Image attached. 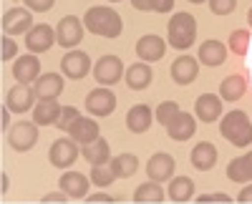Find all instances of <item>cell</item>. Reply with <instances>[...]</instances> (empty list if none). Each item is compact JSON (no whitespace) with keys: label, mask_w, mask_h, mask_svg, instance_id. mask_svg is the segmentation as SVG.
<instances>
[{"label":"cell","mask_w":252,"mask_h":204,"mask_svg":"<svg viewBox=\"0 0 252 204\" xmlns=\"http://www.w3.org/2000/svg\"><path fill=\"white\" fill-rule=\"evenodd\" d=\"M83 26H86V30H91L94 35L114 40L124 30V20L109 5H94V8L86 10V15H83Z\"/></svg>","instance_id":"1"},{"label":"cell","mask_w":252,"mask_h":204,"mask_svg":"<svg viewBox=\"0 0 252 204\" xmlns=\"http://www.w3.org/2000/svg\"><path fill=\"white\" fill-rule=\"evenodd\" d=\"M220 134L229 141V144L245 149V146L252 144V121L247 118L245 111H229L220 121Z\"/></svg>","instance_id":"2"},{"label":"cell","mask_w":252,"mask_h":204,"mask_svg":"<svg viewBox=\"0 0 252 204\" xmlns=\"http://www.w3.org/2000/svg\"><path fill=\"white\" fill-rule=\"evenodd\" d=\"M166 33H169L172 48H177V51L192 48L194 38H197V18L189 13H174L169 26H166Z\"/></svg>","instance_id":"3"},{"label":"cell","mask_w":252,"mask_h":204,"mask_svg":"<svg viewBox=\"0 0 252 204\" xmlns=\"http://www.w3.org/2000/svg\"><path fill=\"white\" fill-rule=\"evenodd\" d=\"M8 144L15 151H31L38 144V124L35 121H15L8 131Z\"/></svg>","instance_id":"4"},{"label":"cell","mask_w":252,"mask_h":204,"mask_svg":"<svg viewBox=\"0 0 252 204\" xmlns=\"http://www.w3.org/2000/svg\"><path fill=\"white\" fill-rule=\"evenodd\" d=\"M126 68H124V60L119 56H101L96 63H94V78L98 81L101 86H114L124 78Z\"/></svg>","instance_id":"5"},{"label":"cell","mask_w":252,"mask_h":204,"mask_svg":"<svg viewBox=\"0 0 252 204\" xmlns=\"http://www.w3.org/2000/svg\"><path fill=\"white\" fill-rule=\"evenodd\" d=\"M81 149H78V141L73 139H56L51 149H48V161L58 169H68L73 161L78 159Z\"/></svg>","instance_id":"6"},{"label":"cell","mask_w":252,"mask_h":204,"mask_svg":"<svg viewBox=\"0 0 252 204\" xmlns=\"http://www.w3.org/2000/svg\"><path fill=\"white\" fill-rule=\"evenodd\" d=\"M56 38H58V46H63L66 51H73L81 40H83V23L76 15H66L58 20V28H56Z\"/></svg>","instance_id":"7"},{"label":"cell","mask_w":252,"mask_h":204,"mask_svg":"<svg viewBox=\"0 0 252 204\" xmlns=\"http://www.w3.org/2000/svg\"><path fill=\"white\" fill-rule=\"evenodd\" d=\"M61 71H63V76L71 78V81L86 78L89 71H91V58H89V53H83V51H68L66 56L61 58Z\"/></svg>","instance_id":"8"},{"label":"cell","mask_w":252,"mask_h":204,"mask_svg":"<svg viewBox=\"0 0 252 204\" xmlns=\"http://www.w3.org/2000/svg\"><path fill=\"white\" fill-rule=\"evenodd\" d=\"M116 104H119V98L106 86H98L86 96V109L94 116H111L116 111Z\"/></svg>","instance_id":"9"},{"label":"cell","mask_w":252,"mask_h":204,"mask_svg":"<svg viewBox=\"0 0 252 204\" xmlns=\"http://www.w3.org/2000/svg\"><path fill=\"white\" fill-rule=\"evenodd\" d=\"M53 43H58L56 30L46 23H38L26 33V46H28L31 53H46V51H51Z\"/></svg>","instance_id":"10"},{"label":"cell","mask_w":252,"mask_h":204,"mask_svg":"<svg viewBox=\"0 0 252 204\" xmlns=\"http://www.w3.org/2000/svg\"><path fill=\"white\" fill-rule=\"evenodd\" d=\"M31 28H33V10H28V8H10L3 15L5 35H23Z\"/></svg>","instance_id":"11"},{"label":"cell","mask_w":252,"mask_h":204,"mask_svg":"<svg viewBox=\"0 0 252 204\" xmlns=\"http://www.w3.org/2000/svg\"><path fill=\"white\" fill-rule=\"evenodd\" d=\"M174 169H177V161L166 151H159L146 161V174H149L152 181H169L174 176Z\"/></svg>","instance_id":"12"},{"label":"cell","mask_w":252,"mask_h":204,"mask_svg":"<svg viewBox=\"0 0 252 204\" xmlns=\"http://www.w3.org/2000/svg\"><path fill=\"white\" fill-rule=\"evenodd\" d=\"M35 88L26 86V84H15L8 96H5V106L13 111V114H26L31 106H35Z\"/></svg>","instance_id":"13"},{"label":"cell","mask_w":252,"mask_h":204,"mask_svg":"<svg viewBox=\"0 0 252 204\" xmlns=\"http://www.w3.org/2000/svg\"><path fill=\"white\" fill-rule=\"evenodd\" d=\"M172 81L179 86H189L194 84V78L199 73V58H192V56H179L174 63H172Z\"/></svg>","instance_id":"14"},{"label":"cell","mask_w":252,"mask_h":204,"mask_svg":"<svg viewBox=\"0 0 252 204\" xmlns=\"http://www.w3.org/2000/svg\"><path fill=\"white\" fill-rule=\"evenodd\" d=\"M13 76H15L18 84H26V86H31V81H38V76H40L38 53H28V56L15 58V63H13Z\"/></svg>","instance_id":"15"},{"label":"cell","mask_w":252,"mask_h":204,"mask_svg":"<svg viewBox=\"0 0 252 204\" xmlns=\"http://www.w3.org/2000/svg\"><path fill=\"white\" fill-rule=\"evenodd\" d=\"M194 114H197L199 121H204V124L220 121V118H222V96L202 93V96L194 101Z\"/></svg>","instance_id":"16"},{"label":"cell","mask_w":252,"mask_h":204,"mask_svg":"<svg viewBox=\"0 0 252 204\" xmlns=\"http://www.w3.org/2000/svg\"><path fill=\"white\" fill-rule=\"evenodd\" d=\"M194 131H197V118L187 111H179L169 124H166V134L174 141H189L194 136Z\"/></svg>","instance_id":"17"},{"label":"cell","mask_w":252,"mask_h":204,"mask_svg":"<svg viewBox=\"0 0 252 204\" xmlns=\"http://www.w3.org/2000/svg\"><path fill=\"white\" fill-rule=\"evenodd\" d=\"M166 53V43L159 35H141L136 40V56L144 60V63H154V60H161Z\"/></svg>","instance_id":"18"},{"label":"cell","mask_w":252,"mask_h":204,"mask_svg":"<svg viewBox=\"0 0 252 204\" xmlns=\"http://www.w3.org/2000/svg\"><path fill=\"white\" fill-rule=\"evenodd\" d=\"M89 176L86 174H81V172H66V174H61L58 179V187L66 192L71 199H83L89 194Z\"/></svg>","instance_id":"19"},{"label":"cell","mask_w":252,"mask_h":204,"mask_svg":"<svg viewBox=\"0 0 252 204\" xmlns=\"http://www.w3.org/2000/svg\"><path fill=\"white\" fill-rule=\"evenodd\" d=\"M61 111H63V106L56 98H38L35 106H33V121L38 126H51V124L56 126Z\"/></svg>","instance_id":"20"},{"label":"cell","mask_w":252,"mask_h":204,"mask_svg":"<svg viewBox=\"0 0 252 204\" xmlns=\"http://www.w3.org/2000/svg\"><path fill=\"white\" fill-rule=\"evenodd\" d=\"M197 58H199V63H204L209 68H217V66H222L227 60V48H224V43H220V40L209 38V40H204V43L199 46Z\"/></svg>","instance_id":"21"},{"label":"cell","mask_w":252,"mask_h":204,"mask_svg":"<svg viewBox=\"0 0 252 204\" xmlns=\"http://www.w3.org/2000/svg\"><path fill=\"white\" fill-rule=\"evenodd\" d=\"M126 129L131 134H144L152 129V109L146 104H136L126 114Z\"/></svg>","instance_id":"22"},{"label":"cell","mask_w":252,"mask_h":204,"mask_svg":"<svg viewBox=\"0 0 252 204\" xmlns=\"http://www.w3.org/2000/svg\"><path fill=\"white\" fill-rule=\"evenodd\" d=\"M124 78H126V86H129L131 91H144L154 81V73H152L149 63H131L129 68H126Z\"/></svg>","instance_id":"23"},{"label":"cell","mask_w":252,"mask_h":204,"mask_svg":"<svg viewBox=\"0 0 252 204\" xmlns=\"http://www.w3.org/2000/svg\"><path fill=\"white\" fill-rule=\"evenodd\" d=\"M33 88H35L38 98H58L63 93V76L61 73H40Z\"/></svg>","instance_id":"24"},{"label":"cell","mask_w":252,"mask_h":204,"mask_svg":"<svg viewBox=\"0 0 252 204\" xmlns=\"http://www.w3.org/2000/svg\"><path fill=\"white\" fill-rule=\"evenodd\" d=\"M68 134H71L73 141H78L81 146H86V144H91V141H96V139L101 136V134H98V121L78 116V121L68 129Z\"/></svg>","instance_id":"25"},{"label":"cell","mask_w":252,"mask_h":204,"mask_svg":"<svg viewBox=\"0 0 252 204\" xmlns=\"http://www.w3.org/2000/svg\"><path fill=\"white\" fill-rule=\"evenodd\" d=\"M81 156L89 161L91 167H98V164H109L111 161V151H109V141L106 139H96V141H91V144H86L81 149Z\"/></svg>","instance_id":"26"},{"label":"cell","mask_w":252,"mask_h":204,"mask_svg":"<svg viewBox=\"0 0 252 204\" xmlns=\"http://www.w3.org/2000/svg\"><path fill=\"white\" fill-rule=\"evenodd\" d=\"M217 164V149L209 144V141H199V144L192 149V167L199 172H209Z\"/></svg>","instance_id":"27"},{"label":"cell","mask_w":252,"mask_h":204,"mask_svg":"<svg viewBox=\"0 0 252 204\" xmlns=\"http://www.w3.org/2000/svg\"><path fill=\"white\" fill-rule=\"evenodd\" d=\"M247 91V81L240 73H229L222 84H220V96L222 101H240Z\"/></svg>","instance_id":"28"},{"label":"cell","mask_w":252,"mask_h":204,"mask_svg":"<svg viewBox=\"0 0 252 204\" xmlns=\"http://www.w3.org/2000/svg\"><path fill=\"white\" fill-rule=\"evenodd\" d=\"M109 164H111L116 179H129V176H134L136 169H139V159H136L134 154H119V156H114V159L109 161Z\"/></svg>","instance_id":"29"},{"label":"cell","mask_w":252,"mask_h":204,"mask_svg":"<svg viewBox=\"0 0 252 204\" xmlns=\"http://www.w3.org/2000/svg\"><path fill=\"white\" fill-rule=\"evenodd\" d=\"M194 194V181L189 176H177L169 181V199L172 202H189Z\"/></svg>","instance_id":"30"},{"label":"cell","mask_w":252,"mask_h":204,"mask_svg":"<svg viewBox=\"0 0 252 204\" xmlns=\"http://www.w3.org/2000/svg\"><path fill=\"white\" fill-rule=\"evenodd\" d=\"M164 199V189L159 187V181H146V184H141V187H136V192H134V202H141V204H159Z\"/></svg>","instance_id":"31"},{"label":"cell","mask_w":252,"mask_h":204,"mask_svg":"<svg viewBox=\"0 0 252 204\" xmlns=\"http://www.w3.org/2000/svg\"><path fill=\"white\" fill-rule=\"evenodd\" d=\"M227 176L229 181H237V184H245V181H252L250 179V172H247V161L245 156H237L227 164Z\"/></svg>","instance_id":"32"},{"label":"cell","mask_w":252,"mask_h":204,"mask_svg":"<svg viewBox=\"0 0 252 204\" xmlns=\"http://www.w3.org/2000/svg\"><path fill=\"white\" fill-rule=\"evenodd\" d=\"M229 48H232L235 56H247V51H250V30H245V28L232 30V35H229Z\"/></svg>","instance_id":"33"},{"label":"cell","mask_w":252,"mask_h":204,"mask_svg":"<svg viewBox=\"0 0 252 204\" xmlns=\"http://www.w3.org/2000/svg\"><path fill=\"white\" fill-rule=\"evenodd\" d=\"M179 111H182V109H179L177 101H161V104L157 106V111H154V118L159 121L161 126H166V124H169V121H172Z\"/></svg>","instance_id":"34"},{"label":"cell","mask_w":252,"mask_h":204,"mask_svg":"<svg viewBox=\"0 0 252 204\" xmlns=\"http://www.w3.org/2000/svg\"><path fill=\"white\" fill-rule=\"evenodd\" d=\"M114 179H116V174H114L111 164H98L91 169V184H96V187H109Z\"/></svg>","instance_id":"35"},{"label":"cell","mask_w":252,"mask_h":204,"mask_svg":"<svg viewBox=\"0 0 252 204\" xmlns=\"http://www.w3.org/2000/svg\"><path fill=\"white\" fill-rule=\"evenodd\" d=\"M78 109L76 106H63V111H61V116H58V121H56V129H61V131H68L76 121H78Z\"/></svg>","instance_id":"36"},{"label":"cell","mask_w":252,"mask_h":204,"mask_svg":"<svg viewBox=\"0 0 252 204\" xmlns=\"http://www.w3.org/2000/svg\"><path fill=\"white\" fill-rule=\"evenodd\" d=\"M207 3H209V10L215 15H229L237 8V0H207Z\"/></svg>","instance_id":"37"},{"label":"cell","mask_w":252,"mask_h":204,"mask_svg":"<svg viewBox=\"0 0 252 204\" xmlns=\"http://www.w3.org/2000/svg\"><path fill=\"white\" fill-rule=\"evenodd\" d=\"M26 8L33 10V13H48L53 5H56V0H23Z\"/></svg>","instance_id":"38"},{"label":"cell","mask_w":252,"mask_h":204,"mask_svg":"<svg viewBox=\"0 0 252 204\" xmlns=\"http://www.w3.org/2000/svg\"><path fill=\"white\" fill-rule=\"evenodd\" d=\"M0 43H3V53H0V58H3V60H10V58L18 53V43L13 40V35H3V40H0Z\"/></svg>","instance_id":"39"},{"label":"cell","mask_w":252,"mask_h":204,"mask_svg":"<svg viewBox=\"0 0 252 204\" xmlns=\"http://www.w3.org/2000/svg\"><path fill=\"white\" fill-rule=\"evenodd\" d=\"M197 202H199V204H209V202H232V197H227V194H222V192H215V194H202Z\"/></svg>","instance_id":"40"},{"label":"cell","mask_w":252,"mask_h":204,"mask_svg":"<svg viewBox=\"0 0 252 204\" xmlns=\"http://www.w3.org/2000/svg\"><path fill=\"white\" fill-rule=\"evenodd\" d=\"M174 8V0H152V10L154 13H169Z\"/></svg>","instance_id":"41"},{"label":"cell","mask_w":252,"mask_h":204,"mask_svg":"<svg viewBox=\"0 0 252 204\" xmlns=\"http://www.w3.org/2000/svg\"><path fill=\"white\" fill-rule=\"evenodd\" d=\"M66 199H71V197L63 192V189H61V192H51V194L43 197V202H48V204H53V202H66Z\"/></svg>","instance_id":"42"},{"label":"cell","mask_w":252,"mask_h":204,"mask_svg":"<svg viewBox=\"0 0 252 204\" xmlns=\"http://www.w3.org/2000/svg\"><path fill=\"white\" fill-rule=\"evenodd\" d=\"M237 202H242V204H252V184H250V187H242V192L237 194Z\"/></svg>","instance_id":"43"},{"label":"cell","mask_w":252,"mask_h":204,"mask_svg":"<svg viewBox=\"0 0 252 204\" xmlns=\"http://www.w3.org/2000/svg\"><path fill=\"white\" fill-rule=\"evenodd\" d=\"M131 5L136 10H152V0H131Z\"/></svg>","instance_id":"44"},{"label":"cell","mask_w":252,"mask_h":204,"mask_svg":"<svg viewBox=\"0 0 252 204\" xmlns=\"http://www.w3.org/2000/svg\"><path fill=\"white\" fill-rule=\"evenodd\" d=\"M89 202H98V204H101V202H114V197H111V194L98 192V194H91V199H89Z\"/></svg>","instance_id":"45"},{"label":"cell","mask_w":252,"mask_h":204,"mask_svg":"<svg viewBox=\"0 0 252 204\" xmlns=\"http://www.w3.org/2000/svg\"><path fill=\"white\" fill-rule=\"evenodd\" d=\"M245 161H247V172H250V179H252V151L245 154Z\"/></svg>","instance_id":"46"},{"label":"cell","mask_w":252,"mask_h":204,"mask_svg":"<svg viewBox=\"0 0 252 204\" xmlns=\"http://www.w3.org/2000/svg\"><path fill=\"white\" fill-rule=\"evenodd\" d=\"M8 111H10V109L5 106V109H3V124H0V126H3V131H8Z\"/></svg>","instance_id":"47"},{"label":"cell","mask_w":252,"mask_h":204,"mask_svg":"<svg viewBox=\"0 0 252 204\" xmlns=\"http://www.w3.org/2000/svg\"><path fill=\"white\" fill-rule=\"evenodd\" d=\"M247 23L252 26V8H250V13H247Z\"/></svg>","instance_id":"48"},{"label":"cell","mask_w":252,"mask_h":204,"mask_svg":"<svg viewBox=\"0 0 252 204\" xmlns=\"http://www.w3.org/2000/svg\"><path fill=\"white\" fill-rule=\"evenodd\" d=\"M189 3H194V5H197V3H207V0H189Z\"/></svg>","instance_id":"49"},{"label":"cell","mask_w":252,"mask_h":204,"mask_svg":"<svg viewBox=\"0 0 252 204\" xmlns=\"http://www.w3.org/2000/svg\"><path fill=\"white\" fill-rule=\"evenodd\" d=\"M111 3H121V0H111Z\"/></svg>","instance_id":"50"}]
</instances>
